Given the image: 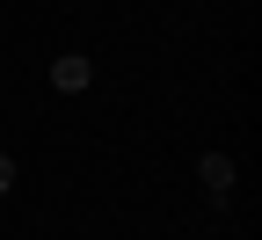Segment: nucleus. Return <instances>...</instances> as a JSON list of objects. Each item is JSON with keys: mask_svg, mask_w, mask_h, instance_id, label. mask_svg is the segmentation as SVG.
<instances>
[{"mask_svg": "<svg viewBox=\"0 0 262 240\" xmlns=\"http://www.w3.org/2000/svg\"><path fill=\"white\" fill-rule=\"evenodd\" d=\"M95 80V58H80V51H66V58H51V88L58 95H80Z\"/></svg>", "mask_w": 262, "mask_h": 240, "instance_id": "1", "label": "nucleus"}, {"mask_svg": "<svg viewBox=\"0 0 262 240\" xmlns=\"http://www.w3.org/2000/svg\"><path fill=\"white\" fill-rule=\"evenodd\" d=\"M196 182H204L211 197H226V189H233V160H226V153H204V160H196Z\"/></svg>", "mask_w": 262, "mask_h": 240, "instance_id": "2", "label": "nucleus"}, {"mask_svg": "<svg viewBox=\"0 0 262 240\" xmlns=\"http://www.w3.org/2000/svg\"><path fill=\"white\" fill-rule=\"evenodd\" d=\"M15 189V153H0V197Z\"/></svg>", "mask_w": 262, "mask_h": 240, "instance_id": "3", "label": "nucleus"}]
</instances>
